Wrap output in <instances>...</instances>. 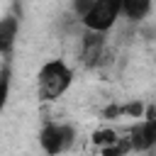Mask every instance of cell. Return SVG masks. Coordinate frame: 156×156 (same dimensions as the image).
Here are the masks:
<instances>
[{
	"label": "cell",
	"mask_w": 156,
	"mask_h": 156,
	"mask_svg": "<svg viewBox=\"0 0 156 156\" xmlns=\"http://www.w3.org/2000/svg\"><path fill=\"white\" fill-rule=\"evenodd\" d=\"M73 144V129L68 124H44L39 132V146L49 154V156H61L68 146Z\"/></svg>",
	"instance_id": "obj_3"
},
{
	"label": "cell",
	"mask_w": 156,
	"mask_h": 156,
	"mask_svg": "<svg viewBox=\"0 0 156 156\" xmlns=\"http://www.w3.org/2000/svg\"><path fill=\"white\" fill-rule=\"evenodd\" d=\"M119 139H122V136H119L115 129H98V132L93 134V144L100 146V151L107 149V146H112V144H117Z\"/></svg>",
	"instance_id": "obj_8"
},
{
	"label": "cell",
	"mask_w": 156,
	"mask_h": 156,
	"mask_svg": "<svg viewBox=\"0 0 156 156\" xmlns=\"http://www.w3.org/2000/svg\"><path fill=\"white\" fill-rule=\"evenodd\" d=\"M129 144L132 151H149L156 146V115H149L129 129Z\"/></svg>",
	"instance_id": "obj_4"
},
{
	"label": "cell",
	"mask_w": 156,
	"mask_h": 156,
	"mask_svg": "<svg viewBox=\"0 0 156 156\" xmlns=\"http://www.w3.org/2000/svg\"><path fill=\"white\" fill-rule=\"evenodd\" d=\"M17 32H20V22H17L12 15H7V17L0 22V51H2L5 61H7L10 51H12V44H15V39H17Z\"/></svg>",
	"instance_id": "obj_5"
},
{
	"label": "cell",
	"mask_w": 156,
	"mask_h": 156,
	"mask_svg": "<svg viewBox=\"0 0 156 156\" xmlns=\"http://www.w3.org/2000/svg\"><path fill=\"white\" fill-rule=\"evenodd\" d=\"M119 15H122V0H95L93 10L80 22H83V27L88 32L105 34L107 29L115 27V22H117Z\"/></svg>",
	"instance_id": "obj_2"
},
{
	"label": "cell",
	"mask_w": 156,
	"mask_h": 156,
	"mask_svg": "<svg viewBox=\"0 0 156 156\" xmlns=\"http://www.w3.org/2000/svg\"><path fill=\"white\" fill-rule=\"evenodd\" d=\"M100 51H102V34L85 29V34H83V58L88 63H95L100 58Z\"/></svg>",
	"instance_id": "obj_6"
},
{
	"label": "cell",
	"mask_w": 156,
	"mask_h": 156,
	"mask_svg": "<svg viewBox=\"0 0 156 156\" xmlns=\"http://www.w3.org/2000/svg\"><path fill=\"white\" fill-rule=\"evenodd\" d=\"M93 5H95V0H73V12L83 20V17L93 10Z\"/></svg>",
	"instance_id": "obj_9"
},
{
	"label": "cell",
	"mask_w": 156,
	"mask_h": 156,
	"mask_svg": "<svg viewBox=\"0 0 156 156\" xmlns=\"http://www.w3.org/2000/svg\"><path fill=\"white\" fill-rule=\"evenodd\" d=\"M151 2L154 0H122V15L132 22L136 20H144L151 10Z\"/></svg>",
	"instance_id": "obj_7"
},
{
	"label": "cell",
	"mask_w": 156,
	"mask_h": 156,
	"mask_svg": "<svg viewBox=\"0 0 156 156\" xmlns=\"http://www.w3.org/2000/svg\"><path fill=\"white\" fill-rule=\"evenodd\" d=\"M73 83V71L61 61V58H51L39 68L37 76V88L39 95L44 100H58Z\"/></svg>",
	"instance_id": "obj_1"
}]
</instances>
